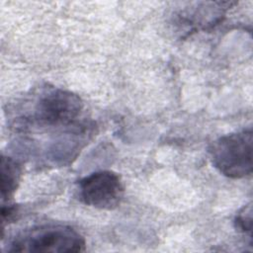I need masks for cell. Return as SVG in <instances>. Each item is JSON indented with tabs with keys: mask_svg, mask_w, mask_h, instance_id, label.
<instances>
[{
	"mask_svg": "<svg viewBox=\"0 0 253 253\" xmlns=\"http://www.w3.org/2000/svg\"><path fill=\"white\" fill-rule=\"evenodd\" d=\"M85 250V239L74 228L46 224L28 229L13 239L10 252L77 253Z\"/></svg>",
	"mask_w": 253,
	"mask_h": 253,
	"instance_id": "1",
	"label": "cell"
},
{
	"mask_svg": "<svg viewBox=\"0 0 253 253\" xmlns=\"http://www.w3.org/2000/svg\"><path fill=\"white\" fill-rule=\"evenodd\" d=\"M251 128L217 138L210 149L213 166L224 176L240 179L252 173Z\"/></svg>",
	"mask_w": 253,
	"mask_h": 253,
	"instance_id": "2",
	"label": "cell"
},
{
	"mask_svg": "<svg viewBox=\"0 0 253 253\" xmlns=\"http://www.w3.org/2000/svg\"><path fill=\"white\" fill-rule=\"evenodd\" d=\"M81 110L82 101L77 95L62 89L49 88L39 96L32 116L24 120L41 126H69L74 123Z\"/></svg>",
	"mask_w": 253,
	"mask_h": 253,
	"instance_id": "3",
	"label": "cell"
},
{
	"mask_svg": "<svg viewBox=\"0 0 253 253\" xmlns=\"http://www.w3.org/2000/svg\"><path fill=\"white\" fill-rule=\"evenodd\" d=\"M78 191L82 203L100 210L116 209L125 194L121 177L109 170L97 171L81 179Z\"/></svg>",
	"mask_w": 253,
	"mask_h": 253,
	"instance_id": "4",
	"label": "cell"
},
{
	"mask_svg": "<svg viewBox=\"0 0 253 253\" xmlns=\"http://www.w3.org/2000/svg\"><path fill=\"white\" fill-rule=\"evenodd\" d=\"M1 200L2 203L9 201L21 179V166L13 158L2 155L1 157Z\"/></svg>",
	"mask_w": 253,
	"mask_h": 253,
	"instance_id": "5",
	"label": "cell"
},
{
	"mask_svg": "<svg viewBox=\"0 0 253 253\" xmlns=\"http://www.w3.org/2000/svg\"><path fill=\"white\" fill-rule=\"evenodd\" d=\"M235 227L242 232L251 233L252 229V208L251 205L244 207L235 217Z\"/></svg>",
	"mask_w": 253,
	"mask_h": 253,
	"instance_id": "6",
	"label": "cell"
},
{
	"mask_svg": "<svg viewBox=\"0 0 253 253\" xmlns=\"http://www.w3.org/2000/svg\"><path fill=\"white\" fill-rule=\"evenodd\" d=\"M17 214H18V207H16L15 205H9V206L2 205V208H1L2 226H4L6 222H10L16 219Z\"/></svg>",
	"mask_w": 253,
	"mask_h": 253,
	"instance_id": "7",
	"label": "cell"
}]
</instances>
